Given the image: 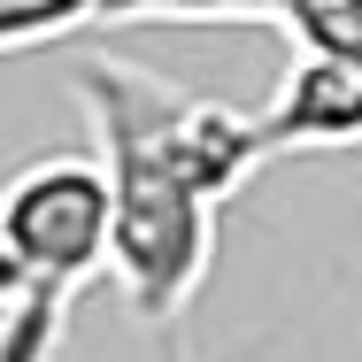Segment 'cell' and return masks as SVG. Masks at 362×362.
<instances>
[{"instance_id":"cell-3","label":"cell","mask_w":362,"mask_h":362,"mask_svg":"<svg viewBox=\"0 0 362 362\" xmlns=\"http://www.w3.org/2000/svg\"><path fill=\"white\" fill-rule=\"evenodd\" d=\"M270 154H308V146H362V77L355 70H324V62H300L278 77L270 108L255 116Z\"/></svg>"},{"instance_id":"cell-1","label":"cell","mask_w":362,"mask_h":362,"mask_svg":"<svg viewBox=\"0 0 362 362\" xmlns=\"http://www.w3.org/2000/svg\"><path fill=\"white\" fill-rule=\"evenodd\" d=\"M70 93L108 185V278L139 324H177L216 270L223 201L247 193L278 154L255 116L177 93L116 54L70 62Z\"/></svg>"},{"instance_id":"cell-2","label":"cell","mask_w":362,"mask_h":362,"mask_svg":"<svg viewBox=\"0 0 362 362\" xmlns=\"http://www.w3.org/2000/svg\"><path fill=\"white\" fill-rule=\"evenodd\" d=\"M108 270V185L93 154H39L0 185V308L77 300Z\"/></svg>"},{"instance_id":"cell-6","label":"cell","mask_w":362,"mask_h":362,"mask_svg":"<svg viewBox=\"0 0 362 362\" xmlns=\"http://www.w3.org/2000/svg\"><path fill=\"white\" fill-rule=\"evenodd\" d=\"M62 324H70V300H47V293L0 308V362H54Z\"/></svg>"},{"instance_id":"cell-5","label":"cell","mask_w":362,"mask_h":362,"mask_svg":"<svg viewBox=\"0 0 362 362\" xmlns=\"http://www.w3.org/2000/svg\"><path fill=\"white\" fill-rule=\"evenodd\" d=\"M85 23H100V0H0V54L70 39Z\"/></svg>"},{"instance_id":"cell-4","label":"cell","mask_w":362,"mask_h":362,"mask_svg":"<svg viewBox=\"0 0 362 362\" xmlns=\"http://www.w3.org/2000/svg\"><path fill=\"white\" fill-rule=\"evenodd\" d=\"M278 23L293 31L300 62H324V70H355L362 77V0H286Z\"/></svg>"}]
</instances>
